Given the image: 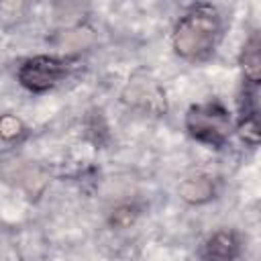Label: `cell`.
<instances>
[{"label":"cell","instance_id":"6da1fadb","mask_svg":"<svg viewBox=\"0 0 261 261\" xmlns=\"http://www.w3.org/2000/svg\"><path fill=\"white\" fill-rule=\"evenodd\" d=\"M222 37V16L210 4L192 6L173 29V49L188 61L208 59Z\"/></svg>","mask_w":261,"mask_h":261},{"label":"cell","instance_id":"7a4b0ae2","mask_svg":"<svg viewBox=\"0 0 261 261\" xmlns=\"http://www.w3.org/2000/svg\"><path fill=\"white\" fill-rule=\"evenodd\" d=\"M186 128L198 143L220 149L228 143L232 133L230 112L220 102H204L190 106L186 114Z\"/></svg>","mask_w":261,"mask_h":261},{"label":"cell","instance_id":"3957f363","mask_svg":"<svg viewBox=\"0 0 261 261\" xmlns=\"http://www.w3.org/2000/svg\"><path fill=\"white\" fill-rule=\"evenodd\" d=\"M69 69H71L69 59L53 57V55H37V57L27 59L18 67L16 75L22 88L31 92H45L57 86L61 80H65Z\"/></svg>","mask_w":261,"mask_h":261},{"label":"cell","instance_id":"277c9868","mask_svg":"<svg viewBox=\"0 0 261 261\" xmlns=\"http://www.w3.org/2000/svg\"><path fill=\"white\" fill-rule=\"evenodd\" d=\"M239 133L249 145L259 141V84L243 82L239 98Z\"/></svg>","mask_w":261,"mask_h":261},{"label":"cell","instance_id":"5b68a950","mask_svg":"<svg viewBox=\"0 0 261 261\" xmlns=\"http://www.w3.org/2000/svg\"><path fill=\"white\" fill-rule=\"evenodd\" d=\"M241 253V241L234 232L230 230H220L214 232L202 249V259L204 261H234Z\"/></svg>","mask_w":261,"mask_h":261},{"label":"cell","instance_id":"8992f818","mask_svg":"<svg viewBox=\"0 0 261 261\" xmlns=\"http://www.w3.org/2000/svg\"><path fill=\"white\" fill-rule=\"evenodd\" d=\"M241 63H243L245 82H255V84H259V77H261V59H259V37H257V35H253V37L245 43Z\"/></svg>","mask_w":261,"mask_h":261},{"label":"cell","instance_id":"52a82bcc","mask_svg":"<svg viewBox=\"0 0 261 261\" xmlns=\"http://www.w3.org/2000/svg\"><path fill=\"white\" fill-rule=\"evenodd\" d=\"M212 196V184L206 177H196V179H188L181 186V198L188 202H206Z\"/></svg>","mask_w":261,"mask_h":261},{"label":"cell","instance_id":"ba28073f","mask_svg":"<svg viewBox=\"0 0 261 261\" xmlns=\"http://www.w3.org/2000/svg\"><path fill=\"white\" fill-rule=\"evenodd\" d=\"M20 135H24V124L20 122V118L12 116V114H4L0 116V139L4 141H14Z\"/></svg>","mask_w":261,"mask_h":261}]
</instances>
